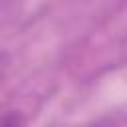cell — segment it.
I'll return each mask as SVG.
<instances>
[{"label": "cell", "mask_w": 127, "mask_h": 127, "mask_svg": "<svg viewBox=\"0 0 127 127\" xmlns=\"http://www.w3.org/2000/svg\"><path fill=\"white\" fill-rule=\"evenodd\" d=\"M24 125H26L24 115L16 109H10L0 115V127H24Z\"/></svg>", "instance_id": "6da1fadb"}, {"label": "cell", "mask_w": 127, "mask_h": 127, "mask_svg": "<svg viewBox=\"0 0 127 127\" xmlns=\"http://www.w3.org/2000/svg\"><path fill=\"white\" fill-rule=\"evenodd\" d=\"M4 69H6V60H4V54L0 52V77H2V73H4Z\"/></svg>", "instance_id": "7a4b0ae2"}]
</instances>
